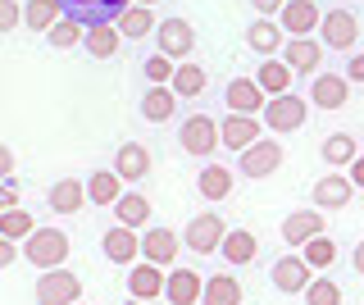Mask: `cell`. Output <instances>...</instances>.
<instances>
[{
  "mask_svg": "<svg viewBox=\"0 0 364 305\" xmlns=\"http://www.w3.org/2000/svg\"><path fill=\"white\" fill-rule=\"evenodd\" d=\"M246 46L255 55H264V60H273L287 41H282V23H273V18H255V23L246 28Z\"/></svg>",
  "mask_w": 364,
  "mask_h": 305,
  "instance_id": "22",
  "label": "cell"
},
{
  "mask_svg": "<svg viewBox=\"0 0 364 305\" xmlns=\"http://www.w3.org/2000/svg\"><path fill=\"white\" fill-rule=\"evenodd\" d=\"M310 196H314V210H346L350 196H355V183H350V178L328 173V178H318V183H314Z\"/></svg>",
  "mask_w": 364,
  "mask_h": 305,
  "instance_id": "17",
  "label": "cell"
},
{
  "mask_svg": "<svg viewBox=\"0 0 364 305\" xmlns=\"http://www.w3.org/2000/svg\"><path fill=\"white\" fill-rule=\"evenodd\" d=\"M305 305H341V287L333 278H318L314 274V282L305 287Z\"/></svg>",
  "mask_w": 364,
  "mask_h": 305,
  "instance_id": "40",
  "label": "cell"
},
{
  "mask_svg": "<svg viewBox=\"0 0 364 305\" xmlns=\"http://www.w3.org/2000/svg\"><path fill=\"white\" fill-rule=\"evenodd\" d=\"M196 187H200L205 200H228V196H232V173H228L223 164H205L200 178H196Z\"/></svg>",
  "mask_w": 364,
  "mask_h": 305,
  "instance_id": "31",
  "label": "cell"
},
{
  "mask_svg": "<svg viewBox=\"0 0 364 305\" xmlns=\"http://www.w3.org/2000/svg\"><path fill=\"white\" fill-rule=\"evenodd\" d=\"M136 5H159V0H136Z\"/></svg>",
  "mask_w": 364,
  "mask_h": 305,
  "instance_id": "51",
  "label": "cell"
},
{
  "mask_svg": "<svg viewBox=\"0 0 364 305\" xmlns=\"http://www.w3.org/2000/svg\"><path fill=\"white\" fill-rule=\"evenodd\" d=\"M114 173H119L123 183H141V178L151 173V151H146L141 141H123L119 155H114Z\"/></svg>",
  "mask_w": 364,
  "mask_h": 305,
  "instance_id": "19",
  "label": "cell"
},
{
  "mask_svg": "<svg viewBox=\"0 0 364 305\" xmlns=\"http://www.w3.org/2000/svg\"><path fill=\"white\" fill-rule=\"evenodd\" d=\"M46 37H50V46H55V50H73V46H82V41H87V28H82V23H73V18H60V23L46 32Z\"/></svg>",
  "mask_w": 364,
  "mask_h": 305,
  "instance_id": "38",
  "label": "cell"
},
{
  "mask_svg": "<svg viewBox=\"0 0 364 305\" xmlns=\"http://www.w3.org/2000/svg\"><path fill=\"white\" fill-rule=\"evenodd\" d=\"M18 259V242H9V237H0V269H9Z\"/></svg>",
  "mask_w": 364,
  "mask_h": 305,
  "instance_id": "46",
  "label": "cell"
},
{
  "mask_svg": "<svg viewBox=\"0 0 364 305\" xmlns=\"http://www.w3.org/2000/svg\"><path fill=\"white\" fill-rule=\"evenodd\" d=\"M200 305H242V282H237L232 274H214V278H205Z\"/></svg>",
  "mask_w": 364,
  "mask_h": 305,
  "instance_id": "29",
  "label": "cell"
},
{
  "mask_svg": "<svg viewBox=\"0 0 364 305\" xmlns=\"http://www.w3.org/2000/svg\"><path fill=\"white\" fill-rule=\"evenodd\" d=\"M350 259H355V274H360V278H364V242H360V246H355V255H350Z\"/></svg>",
  "mask_w": 364,
  "mask_h": 305,
  "instance_id": "49",
  "label": "cell"
},
{
  "mask_svg": "<svg viewBox=\"0 0 364 305\" xmlns=\"http://www.w3.org/2000/svg\"><path fill=\"white\" fill-rule=\"evenodd\" d=\"M46 200H50L55 214H77L91 196H87V183H77V178H60V183L50 187V196H46Z\"/></svg>",
  "mask_w": 364,
  "mask_h": 305,
  "instance_id": "24",
  "label": "cell"
},
{
  "mask_svg": "<svg viewBox=\"0 0 364 305\" xmlns=\"http://www.w3.org/2000/svg\"><path fill=\"white\" fill-rule=\"evenodd\" d=\"M318 23H323V14H318L314 0H287L282 5V32H291V37H310Z\"/></svg>",
  "mask_w": 364,
  "mask_h": 305,
  "instance_id": "20",
  "label": "cell"
},
{
  "mask_svg": "<svg viewBox=\"0 0 364 305\" xmlns=\"http://www.w3.org/2000/svg\"><path fill=\"white\" fill-rule=\"evenodd\" d=\"M123 305H159V301H136V296H132V301H123Z\"/></svg>",
  "mask_w": 364,
  "mask_h": 305,
  "instance_id": "50",
  "label": "cell"
},
{
  "mask_svg": "<svg viewBox=\"0 0 364 305\" xmlns=\"http://www.w3.org/2000/svg\"><path fill=\"white\" fill-rule=\"evenodd\" d=\"M114 214H119L123 228H146L151 223V200H146V191H123L114 200Z\"/></svg>",
  "mask_w": 364,
  "mask_h": 305,
  "instance_id": "26",
  "label": "cell"
},
{
  "mask_svg": "<svg viewBox=\"0 0 364 305\" xmlns=\"http://www.w3.org/2000/svg\"><path fill=\"white\" fill-rule=\"evenodd\" d=\"M259 119H264L273 132H301L305 119H310V100H301L296 92L269 96V105H264V114H259Z\"/></svg>",
  "mask_w": 364,
  "mask_h": 305,
  "instance_id": "4",
  "label": "cell"
},
{
  "mask_svg": "<svg viewBox=\"0 0 364 305\" xmlns=\"http://www.w3.org/2000/svg\"><path fill=\"white\" fill-rule=\"evenodd\" d=\"M318 41H323L328 50H350L360 41V18L350 14V9H328L323 23H318Z\"/></svg>",
  "mask_w": 364,
  "mask_h": 305,
  "instance_id": "6",
  "label": "cell"
},
{
  "mask_svg": "<svg viewBox=\"0 0 364 305\" xmlns=\"http://www.w3.org/2000/svg\"><path fill=\"white\" fill-rule=\"evenodd\" d=\"M259 128H264V119H259V114H232V119H223V123H219V141L228 146V151L242 155L246 146H255V141H259Z\"/></svg>",
  "mask_w": 364,
  "mask_h": 305,
  "instance_id": "12",
  "label": "cell"
},
{
  "mask_svg": "<svg viewBox=\"0 0 364 305\" xmlns=\"http://www.w3.org/2000/svg\"><path fill=\"white\" fill-rule=\"evenodd\" d=\"M301 251H305V259H310V269L318 274V269H328V264L337 259V242H333L328 232H318L314 242H305V246H301Z\"/></svg>",
  "mask_w": 364,
  "mask_h": 305,
  "instance_id": "39",
  "label": "cell"
},
{
  "mask_svg": "<svg viewBox=\"0 0 364 305\" xmlns=\"http://www.w3.org/2000/svg\"><path fill=\"white\" fill-rule=\"evenodd\" d=\"M223 100H228L232 114H264V105H269L264 87H259L255 77H232V82L223 87Z\"/></svg>",
  "mask_w": 364,
  "mask_h": 305,
  "instance_id": "10",
  "label": "cell"
},
{
  "mask_svg": "<svg viewBox=\"0 0 364 305\" xmlns=\"http://www.w3.org/2000/svg\"><path fill=\"white\" fill-rule=\"evenodd\" d=\"M182 151L187 155H214V146H219V123L210 114H191L182 119Z\"/></svg>",
  "mask_w": 364,
  "mask_h": 305,
  "instance_id": "9",
  "label": "cell"
},
{
  "mask_svg": "<svg viewBox=\"0 0 364 305\" xmlns=\"http://www.w3.org/2000/svg\"><path fill=\"white\" fill-rule=\"evenodd\" d=\"M318 155H323L328 164H346L350 168V160H355V137L350 132H333V137H323V146H318Z\"/></svg>",
  "mask_w": 364,
  "mask_h": 305,
  "instance_id": "35",
  "label": "cell"
},
{
  "mask_svg": "<svg viewBox=\"0 0 364 305\" xmlns=\"http://www.w3.org/2000/svg\"><path fill=\"white\" fill-rule=\"evenodd\" d=\"M237 168H242L246 178H269V173H278V168H282V146L259 137L255 146H246V151L237 155Z\"/></svg>",
  "mask_w": 364,
  "mask_h": 305,
  "instance_id": "8",
  "label": "cell"
},
{
  "mask_svg": "<svg viewBox=\"0 0 364 305\" xmlns=\"http://www.w3.org/2000/svg\"><path fill=\"white\" fill-rule=\"evenodd\" d=\"M323 232V210H296L282 219V242L287 246H305Z\"/></svg>",
  "mask_w": 364,
  "mask_h": 305,
  "instance_id": "18",
  "label": "cell"
},
{
  "mask_svg": "<svg viewBox=\"0 0 364 305\" xmlns=\"http://www.w3.org/2000/svg\"><path fill=\"white\" fill-rule=\"evenodd\" d=\"M114 28H119L123 37H146V32H155L159 23H155V9L151 5H132V9H123V18Z\"/></svg>",
  "mask_w": 364,
  "mask_h": 305,
  "instance_id": "34",
  "label": "cell"
},
{
  "mask_svg": "<svg viewBox=\"0 0 364 305\" xmlns=\"http://www.w3.org/2000/svg\"><path fill=\"white\" fill-rule=\"evenodd\" d=\"M255 82L264 87V96H287L291 92V64L287 60H264L255 73Z\"/></svg>",
  "mask_w": 364,
  "mask_h": 305,
  "instance_id": "30",
  "label": "cell"
},
{
  "mask_svg": "<svg viewBox=\"0 0 364 305\" xmlns=\"http://www.w3.org/2000/svg\"><path fill=\"white\" fill-rule=\"evenodd\" d=\"M173 114H178V92H173V87H146V96H141V119L168 123Z\"/></svg>",
  "mask_w": 364,
  "mask_h": 305,
  "instance_id": "25",
  "label": "cell"
},
{
  "mask_svg": "<svg viewBox=\"0 0 364 305\" xmlns=\"http://www.w3.org/2000/svg\"><path fill=\"white\" fill-rule=\"evenodd\" d=\"M100 251H105L109 264H132V259L141 255V232L119 223V228H109L105 237H100Z\"/></svg>",
  "mask_w": 364,
  "mask_h": 305,
  "instance_id": "14",
  "label": "cell"
},
{
  "mask_svg": "<svg viewBox=\"0 0 364 305\" xmlns=\"http://www.w3.org/2000/svg\"><path fill=\"white\" fill-rule=\"evenodd\" d=\"M219 251H223L228 264H250V259L259 255V242H255V232H250V228H228Z\"/></svg>",
  "mask_w": 364,
  "mask_h": 305,
  "instance_id": "27",
  "label": "cell"
},
{
  "mask_svg": "<svg viewBox=\"0 0 364 305\" xmlns=\"http://www.w3.org/2000/svg\"><path fill=\"white\" fill-rule=\"evenodd\" d=\"M18 23H23V9L14 0H0V32H14Z\"/></svg>",
  "mask_w": 364,
  "mask_h": 305,
  "instance_id": "42",
  "label": "cell"
},
{
  "mask_svg": "<svg viewBox=\"0 0 364 305\" xmlns=\"http://www.w3.org/2000/svg\"><path fill=\"white\" fill-rule=\"evenodd\" d=\"M77 305H82V301H77Z\"/></svg>",
  "mask_w": 364,
  "mask_h": 305,
  "instance_id": "52",
  "label": "cell"
},
{
  "mask_svg": "<svg viewBox=\"0 0 364 305\" xmlns=\"http://www.w3.org/2000/svg\"><path fill=\"white\" fill-rule=\"evenodd\" d=\"M60 18H64L60 0H28V5H23V23H28L32 32H50Z\"/></svg>",
  "mask_w": 364,
  "mask_h": 305,
  "instance_id": "32",
  "label": "cell"
},
{
  "mask_svg": "<svg viewBox=\"0 0 364 305\" xmlns=\"http://www.w3.org/2000/svg\"><path fill=\"white\" fill-rule=\"evenodd\" d=\"M223 237H228V223H223L214 210L196 214V219L182 228V242H187V251H191V255H210V251H219Z\"/></svg>",
  "mask_w": 364,
  "mask_h": 305,
  "instance_id": "5",
  "label": "cell"
},
{
  "mask_svg": "<svg viewBox=\"0 0 364 305\" xmlns=\"http://www.w3.org/2000/svg\"><path fill=\"white\" fill-rule=\"evenodd\" d=\"M346 77H350V82H364V55H355V60H350Z\"/></svg>",
  "mask_w": 364,
  "mask_h": 305,
  "instance_id": "47",
  "label": "cell"
},
{
  "mask_svg": "<svg viewBox=\"0 0 364 305\" xmlns=\"http://www.w3.org/2000/svg\"><path fill=\"white\" fill-rule=\"evenodd\" d=\"M119 41H123V32L114 28V23H96V28H87V55L91 60H114L119 55Z\"/></svg>",
  "mask_w": 364,
  "mask_h": 305,
  "instance_id": "28",
  "label": "cell"
},
{
  "mask_svg": "<svg viewBox=\"0 0 364 305\" xmlns=\"http://www.w3.org/2000/svg\"><path fill=\"white\" fill-rule=\"evenodd\" d=\"M310 100L318 109H341L350 100V82L341 73H314V82H310Z\"/></svg>",
  "mask_w": 364,
  "mask_h": 305,
  "instance_id": "16",
  "label": "cell"
},
{
  "mask_svg": "<svg viewBox=\"0 0 364 305\" xmlns=\"http://www.w3.org/2000/svg\"><path fill=\"white\" fill-rule=\"evenodd\" d=\"M173 73H178V60H168V55H151V60H146V77H151L155 87H168L173 82Z\"/></svg>",
  "mask_w": 364,
  "mask_h": 305,
  "instance_id": "41",
  "label": "cell"
},
{
  "mask_svg": "<svg viewBox=\"0 0 364 305\" xmlns=\"http://www.w3.org/2000/svg\"><path fill=\"white\" fill-rule=\"evenodd\" d=\"M87 196H91V205H114V200L123 196V178L109 173V168H100V173L87 178Z\"/></svg>",
  "mask_w": 364,
  "mask_h": 305,
  "instance_id": "33",
  "label": "cell"
},
{
  "mask_svg": "<svg viewBox=\"0 0 364 305\" xmlns=\"http://www.w3.org/2000/svg\"><path fill=\"white\" fill-rule=\"evenodd\" d=\"M282 5H287V0H250L255 18H273V14H282Z\"/></svg>",
  "mask_w": 364,
  "mask_h": 305,
  "instance_id": "44",
  "label": "cell"
},
{
  "mask_svg": "<svg viewBox=\"0 0 364 305\" xmlns=\"http://www.w3.org/2000/svg\"><path fill=\"white\" fill-rule=\"evenodd\" d=\"M64 18L82 28H96V23H119L123 9H132V0H60Z\"/></svg>",
  "mask_w": 364,
  "mask_h": 305,
  "instance_id": "3",
  "label": "cell"
},
{
  "mask_svg": "<svg viewBox=\"0 0 364 305\" xmlns=\"http://www.w3.org/2000/svg\"><path fill=\"white\" fill-rule=\"evenodd\" d=\"M82 301V278L73 269H46L37 278V305H77Z\"/></svg>",
  "mask_w": 364,
  "mask_h": 305,
  "instance_id": "2",
  "label": "cell"
},
{
  "mask_svg": "<svg viewBox=\"0 0 364 305\" xmlns=\"http://www.w3.org/2000/svg\"><path fill=\"white\" fill-rule=\"evenodd\" d=\"M9 178H14V151L0 141V183H9Z\"/></svg>",
  "mask_w": 364,
  "mask_h": 305,
  "instance_id": "45",
  "label": "cell"
},
{
  "mask_svg": "<svg viewBox=\"0 0 364 305\" xmlns=\"http://www.w3.org/2000/svg\"><path fill=\"white\" fill-rule=\"evenodd\" d=\"M155 46H159V55H168V60H178V64H182V55L196 50V28H191L187 18H159V28H155Z\"/></svg>",
  "mask_w": 364,
  "mask_h": 305,
  "instance_id": "7",
  "label": "cell"
},
{
  "mask_svg": "<svg viewBox=\"0 0 364 305\" xmlns=\"http://www.w3.org/2000/svg\"><path fill=\"white\" fill-rule=\"evenodd\" d=\"M350 183L364 187V155H355V160H350Z\"/></svg>",
  "mask_w": 364,
  "mask_h": 305,
  "instance_id": "48",
  "label": "cell"
},
{
  "mask_svg": "<svg viewBox=\"0 0 364 305\" xmlns=\"http://www.w3.org/2000/svg\"><path fill=\"white\" fill-rule=\"evenodd\" d=\"M269 278H273V287L287 291V296H291V291H301V296H305V287L314 282V269H310V259H305V255H282L278 264H273Z\"/></svg>",
  "mask_w": 364,
  "mask_h": 305,
  "instance_id": "11",
  "label": "cell"
},
{
  "mask_svg": "<svg viewBox=\"0 0 364 305\" xmlns=\"http://www.w3.org/2000/svg\"><path fill=\"white\" fill-rule=\"evenodd\" d=\"M200 291H205V278L196 269H173L164 278V301L168 305H200Z\"/></svg>",
  "mask_w": 364,
  "mask_h": 305,
  "instance_id": "15",
  "label": "cell"
},
{
  "mask_svg": "<svg viewBox=\"0 0 364 305\" xmlns=\"http://www.w3.org/2000/svg\"><path fill=\"white\" fill-rule=\"evenodd\" d=\"M9 210H18V183H14V178L0 183V214H9Z\"/></svg>",
  "mask_w": 364,
  "mask_h": 305,
  "instance_id": "43",
  "label": "cell"
},
{
  "mask_svg": "<svg viewBox=\"0 0 364 305\" xmlns=\"http://www.w3.org/2000/svg\"><path fill=\"white\" fill-rule=\"evenodd\" d=\"M23 255H28V264H37L41 274L46 269H60L68 259V232L64 228H37L23 242Z\"/></svg>",
  "mask_w": 364,
  "mask_h": 305,
  "instance_id": "1",
  "label": "cell"
},
{
  "mask_svg": "<svg viewBox=\"0 0 364 305\" xmlns=\"http://www.w3.org/2000/svg\"><path fill=\"white\" fill-rule=\"evenodd\" d=\"M141 255L151 259V264H173V259H178V232L173 228H146Z\"/></svg>",
  "mask_w": 364,
  "mask_h": 305,
  "instance_id": "23",
  "label": "cell"
},
{
  "mask_svg": "<svg viewBox=\"0 0 364 305\" xmlns=\"http://www.w3.org/2000/svg\"><path fill=\"white\" fill-rule=\"evenodd\" d=\"M32 232H37V219H32L28 210H9V214H0V237H9V242H28Z\"/></svg>",
  "mask_w": 364,
  "mask_h": 305,
  "instance_id": "37",
  "label": "cell"
},
{
  "mask_svg": "<svg viewBox=\"0 0 364 305\" xmlns=\"http://www.w3.org/2000/svg\"><path fill=\"white\" fill-rule=\"evenodd\" d=\"M168 87H173L182 100H196L205 92V69H200V64H178V73H173Z\"/></svg>",
  "mask_w": 364,
  "mask_h": 305,
  "instance_id": "36",
  "label": "cell"
},
{
  "mask_svg": "<svg viewBox=\"0 0 364 305\" xmlns=\"http://www.w3.org/2000/svg\"><path fill=\"white\" fill-rule=\"evenodd\" d=\"M164 269L159 264H151V259H146V264H132V274H128V291L136 301H155V296H164Z\"/></svg>",
  "mask_w": 364,
  "mask_h": 305,
  "instance_id": "21",
  "label": "cell"
},
{
  "mask_svg": "<svg viewBox=\"0 0 364 305\" xmlns=\"http://www.w3.org/2000/svg\"><path fill=\"white\" fill-rule=\"evenodd\" d=\"M323 41H314V37H291L287 46H282V60L291 64V73H305V77H314L318 73V64H323Z\"/></svg>",
  "mask_w": 364,
  "mask_h": 305,
  "instance_id": "13",
  "label": "cell"
}]
</instances>
